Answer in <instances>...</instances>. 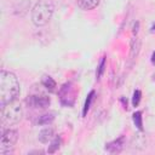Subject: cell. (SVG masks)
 I'll return each instance as SVG.
<instances>
[{
    "label": "cell",
    "instance_id": "obj_1",
    "mask_svg": "<svg viewBox=\"0 0 155 155\" xmlns=\"http://www.w3.org/2000/svg\"><path fill=\"white\" fill-rule=\"evenodd\" d=\"M21 93V86L17 76L7 70H1L0 73V105L18 99Z\"/></svg>",
    "mask_w": 155,
    "mask_h": 155
},
{
    "label": "cell",
    "instance_id": "obj_2",
    "mask_svg": "<svg viewBox=\"0 0 155 155\" xmlns=\"http://www.w3.org/2000/svg\"><path fill=\"white\" fill-rule=\"evenodd\" d=\"M54 12V4L52 0H39L31 10V22L36 27L46 25Z\"/></svg>",
    "mask_w": 155,
    "mask_h": 155
},
{
    "label": "cell",
    "instance_id": "obj_3",
    "mask_svg": "<svg viewBox=\"0 0 155 155\" xmlns=\"http://www.w3.org/2000/svg\"><path fill=\"white\" fill-rule=\"evenodd\" d=\"M1 117H2V122L8 126L18 124L23 117L22 103L18 99H16L1 107Z\"/></svg>",
    "mask_w": 155,
    "mask_h": 155
},
{
    "label": "cell",
    "instance_id": "obj_4",
    "mask_svg": "<svg viewBox=\"0 0 155 155\" xmlns=\"http://www.w3.org/2000/svg\"><path fill=\"white\" fill-rule=\"evenodd\" d=\"M17 140H18L17 130H12V128L5 130L0 138V154L5 155V154L11 153Z\"/></svg>",
    "mask_w": 155,
    "mask_h": 155
},
{
    "label": "cell",
    "instance_id": "obj_5",
    "mask_svg": "<svg viewBox=\"0 0 155 155\" xmlns=\"http://www.w3.org/2000/svg\"><path fill=\"white\" fill-rule=\"evenodd\" d=\"M51 103V99L47 94L45 93H36V94H30L27 98V104L31 108H47Z\"/></svg>",
    "mask_w": 155,
    "mask_h": 155
},
{
    "label": "cell",
    "instance_id": "obj_6",
    "mask_svg": "<svg viewBox=\"0 0 155 155\" xmlns=\"http://www.w3.org/2000/svg\"><path fill=\"white\" fill-rule=\"evenodd\" d=\"M54 137H56V136H54V128L51 127V126L42 128V130L39 132V136H38L39 140H40L41 143H44V144L50 143Z\"/></svg>",
    "mask_w": 155,
    "mask_h": 155
},
{
    "label": "cell",
    "instance_id": "obj_7",
    "mask_svg": "<svg viewBox=\"0 0 155 155\" xmlns=\"http://www.w3.org/2000/svg\"><path fill=\"white\" fill-rule=\"evenodd\" d=\"M101 0H76V5L82 11H91L99 5Z\"/></svg>",
    "mask_w": 155,
    "mask_h": 155
},
{
    "label": "cell",
    "instance_id": "obj_8",
    "mask_svg": "<svg viewBox=\"0 0 155 155\" xmlns=\"http://www.w3.org/2000/svg\"><path fill=\"white\" fill-rule=\"evenodd\" d=\"M124 147V137H119L117 139L105 144V150H108L109 153H119Z\"/></svg>",
    "mask_w": 155,
    "mask_h": 155
},
{
    "label": "cell",
    "instance_id": "obj_9",
    "mask_svg": "<svg viewBox=\"0 0 155 155\" xmlns=\"http://www.w3.org/2000/svg\"><path fill=\"white\" fill-rule=\"evenodd\" d=\"M132 147L136 149H144L147 147V138L142 133V131H139L137 134H134V137L132 139Z\"/></svg>",
    "mask_w": 155,
    "mask_h": 155
},
{
    "label": "cell",
    "instance_id": "obj_10",
    "mask_svg": "<svg viewBox=\"0 0 155 155\" xmlns=\"http://www.w3.org/2000/svg\"><path fill=\"white\" fill-rule=\"evenodd\" d=\"M13 7L17 15H24L27 10L30 7V0H15Z\"/></svg>",
    "mask_w": 155,
    "mask_h": 155
},
{
    "label": "cell",
    "instance_id": "obj_11",
    "mask_svg": "<svg viewBox=\"0 0 155 155\" xmlns=\"http://www.w3.org/2000/svg\"><path fill=\"white\" fill-rule=\"evenodd\" d=\"M41 85L46 88V90H48V91H54L56 90V87H57V84H56V81L50 76V75H44L42 78H41Z\"/></svg>",
    "mask_w": 155,
    "mask_h": 155
},
{
    "label": "cell",
    "instance_id": "obj_12",
    "mask_svg": "<svg viewBox=\"0 0 155 155\" xmlns=\"http://www.w3.org/2000/svg\"><path fill=\"white\" fill-rule=\"evenodd\" d=\"M61 144H62V138H61L59 136H56V137L50 142L47 153H48V154H53V153H56V151L61 148Z\"/></svg>",
    "mask_w": 155,
    "mask_h": 155
},
{
    "label": "cell",
    "instance_id": "obj_13",
    "mask_svg": "<svg viewBox=\"0 0 155 155\" xmlns=\"http://www.w3.org/2000/svg\"><path fill=\"white\" fill-rule=\"evenodd\" d=\"M53 120H54V114H53V113H47V114H44V115L39 116L38 124H39V125H48V124H51Z\"/></svg>",
    "mask_w": 155,
    "mask_h": 155
},
{
    "label": "cell",
    "instance_id": "obj_14",
    "mask_svg": "<svg viewBox=\"0 0 155 155\" xmlns=\"http://www.w3.org/2000/svg\"><path fill=\"white\" fill-rule=\"evenodd\" d=\"M132 119H133V122H134V125L137 126V128H138L139 131H142V130H143V117H142V111H136V113H133Z\"/></svg>",
    "mask_w": 155,
    "mask_h": 155
},
{
    "label": "cell",
    "instance_id": "obj_15",
    "mask_svg": "<svg viewBox=\"0 0 155 155\" xmlns=\"http://www.w3.org/2000/svg\"><path fill=\"white\" fill-rule=\"evenodd\" d=\"M93 96H94V91H91L90 94L87 96L86 101H85V105H84V110H82V115H84V116L86 115V113H87L88 109H90V105H91V103H92V101H93Z\"/></svg>",
    "mask_w": 155,
    "mask_h": 155
},
{
    "label": "cell",
    "instance_id": "obj_16",
    "mask_svg": "<svg viewBox=\"0 0 155 155\" xmlns=\"http://www.w3.org/2000/svg\"><path fill=\"white\" fill-rule=\"evenodd\" d=\"M140 98H142V92H140V90H136V91L133 92V97H132V104H133V107H137V105L139 104Z\"/></svg>",
    "mask_w": 155,
    "mask_h": 155
},
{
    "label": "cell",
    "instance_id": "obj_17",
    "mask_svg": "<svg viewBox=\"0 0 155 155\" xmlns=\"http://www.w3.org/2000/svg\"><path fill=\"white\" fill-rule=\"evenodd\" d=\"M105 64H107V61L105 58L103 57L102 61L99 62V65H98V69H97V79H101V76L103 75L104 73V68H105Z\"/></svg>",
    "mask_w": 155,
    "mask_h": 155
},
{
    "label": "cell",
    "instance_id": "obj_18",
    "mask_svg": "<svg viewBox=\"0 0 155 155\" xmlns=\"http://www.w3.org/2000/svg\"><path fill=\"white\" fill-rule=\"evenodd\" d=\"M151 63L153 64H155V51L153 52V54H151Z\"/></svg>",
    "mask_w": 155,
    "mask_h": 155
},
{
    "label": "cell",
    "instance_id": "obj_19",
    "mask_svg": "<svg viewBox=\"0 0 155 155\" xmlns=\"http://www.w3.org/2000/svg\"><path fill=\"white\" fill-rule=\"evenodd\" d=\"M151 29H153V31H155V24L153 25V28H151Z\"/></svg>",
    "mask_w": 155,
    "mask_h": 155
}]
</instances>
